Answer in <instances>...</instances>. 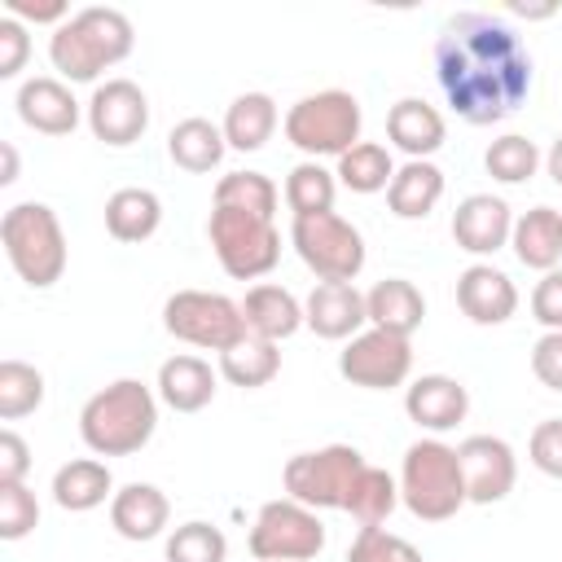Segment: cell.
I'll return each mask as SVG.
<instances>
[{
    "instance_id": "11",
    "label": "cell",
    "mask_w": 562,
    "mask_h": 562,
    "mask_svg": "<svg viewBox=\"0 0 562 562\" xmlns=\"http://www.w3.org/2000/svg\"><path fill=\"white\" fill-rule=\"evenodd\" d=\"M246 544L255 562H312L325 549V522L316 509L281 496V501L259 505Z\"/></svg>"
},
{
    "instance_id": "31",
    "label": "cell",
    "mask_w": 562,
    "mask_h": 562,
    "mask_svg": "<svg viewBox=\"0 0 562 562\" xmlns=\"http://www.w3.org/2000/svg\"><path fill=\"white\" fill-rule=\"evenodd\" d=\"M277 373H281V342H268V338L246 334L241 342H233L228 351H220V378H224L228 386L259 391V386H268Z\"/></svg>"
},
{
    "instance_id": "5",
    "label": "cell",
    "mask_w": 562,
    "mask_h": 562,
    "mask_svg": "<svg viewBox=\"0 0 562 562\" xmlns=\"http://www.w3.org/2000/svg\"><path fill=\"white\" fill-rule=\"evenodd\" d=\"M0 246L31 290L57 285L66 272V233L48 202H13L0 220Z\"/></svg>"
},
{
    "instance_id": "36",
    "label": "cell",
    "mask_w": 562,
    "mask_h": 562,
    "mask_svg": "<svg viewBox=\"0 0 562 562\" xmlns=\"http://www.w3.org/2000/svg\"><path fill=\"white\" fill-rule=\"evenodd\" d=\"M277 184L263 171H224L215 180V206H233V211H250L272 220L277 215Z\"/></svg>"
},
{
    "instance_id": "12",
    "label": "cell",
    "mask_w": 562,
    "mask_h": 562,
    "mask_svg": "<svg viewBox=\"0 0 562 562\" xmlns=\"http://www.w3.org/2000/svg\"><path fill=\"white\" fill-rule=\"evenodd\" d=\"M338 373L351 382V386H364V391H391V386H404L408 373H413V342L400 338V334H386V329H360L356 338L342 342L338 351Z\"/></svg>"
},
{
    "instance_id": "26",
    "label": "cell",
    "mask_w": 562,
    "mask_h": 562,
    "mask_svg": "<svg viewBox=\"0 0 562 562\" xmlns=\"http://www.w3.org/2000/svg\"><path fill=\"white\" fill-rule=\"evenodd\" d=\"M48 492L66 514H88V509L114 501V474L101 457H75L66 465H57Z\"/></svg>"
},
{
    "instance_id": "48",
    "label": "cell",
    "mask_w": 562,
    "mask_h": 562,
    "mask_svg": "<svg viewBox=\"0 0 562 562\" xmlns=\"http://www.w3.org/2000/svg\"><path fill=\"white\" fill-rule=\"evenodd\" d=\"M0 154H4V171H0V184H13V180H18V149H13V145H0Z\"/></svg>"
},
{
    "instance_id": "33",
    "label": "cell",
    "mask_w": 562,
    "mask_h": 562,
    "mask_svg": "<svg viewBox=\"0 0 562 562\" xmlns=\"http://www.w3.org/2000/svg\"><path fill=\"white\" fill-rule=\"evenodd\" d=\"M334 176H338V184L351 189V193H382V189H391V180H395V158H391L386 145L360 140V145H351V149L338 158Z\"/></svg>"
},
{
    "instance_id": "28",
    "label": "cell",
    "mask_w": 562,
    "mask_h": 562,
    "mask_svg": "<svg viewBox=\"0 0 562 562\" xmlns=\"http://www.w3.org/2000/svg\"><path fill=\"white\" fill-rule=\"evenodd\" d=\"M443 198V171L430 158H408L395 167V180L386 189V206L395 220H426Z\"/></svg>"
},
{
    "instance_id": "9",
    "label": "cell",
    "mask_w": 562,
    "mask_h": 562,
    "mask_svg": "<svg viewBox=\"0 0 562 562\" xmlns=\"http://www.w3.org/2000/svg\"><path fill=\"white\" fill-rule=\"evenodd\" d=\"M162 329L176 342L202 347V351H228L246 338L241 303H233L220 290H176L162 303Z\"/></svg>"
},
{
    "instance_id": "46",
    "label": "cell",
    "mask_w": 562,
    "mask_h": 562,
    "mask_svg": "<svg viewBox=\"0 0 562 562\" xmlns=\"http://www.w3.org/2000/svg\"><path fill=\"white\" fill-rule=\"evenodd\" d=\"M4 9H9V18H18L22 26H26V22H35V26L44 22V26H53V31H57V26L70 18L66 0H9Z\"/></svg>"
},
{
    "instance_id": "3",
    "label": "cell",
    "mask_w": 562,
    "mask_h": 562,
    "mask_svg": "<svg viewBox=\"0 0 562 562\" xmlns=\"http://www.w3.org/2000/svg\"><path fill=\"white\" fill-rule=\"evenodd\" d=\"M136 44L132 18L110 4H88L70 13L53 35H48V61L57 79L66 83H92L101 70L119 66Z\"/></svg>"
},
{
    "instance_id": "37",
    "label": "cell",
    "mask_w": 562,
    "mask_h": 562,
    "mask_svg": "<svg viewBox=\"0 0 562 562\" xmlns=\"http://www.w3.org/2000/svg\"><path fill=\"white\" fill-rule=\"evenodd\" d=\"M44 404V373L26 360H0V422H18Z\"/></svg>"
},
{
    "instance_id": "24",
    "label": "cell",
    "mask_w": 562,
    "mask_h": 562,
    "mask_svg": "<svg viewBox=\"0 0 562 562\" xmlns=\"http://www.w3.org/2000/svg\"><path fill=\"white\" fill-rule=\"evenodd\" d=\"M241 321H246V334L268 338V342H285L290 334L303 329V303L285 285L259 281L241 299Z\"/></svg>"
},
{
    "instance_id": "1",
    "label": "cell",
    "mask_w": 562,
    "mask_h": 562,
    "mask_svg": "<svg viewBox=\"0 0 562 562\" xmlns=\"http://www.w3.org/2000/svg\"><path fill=\"white\" fill-rule=\"evenodd\" d=\"M435 79L452 114L470 127L509 119L531 92V53L492 13H457L435 40Z\"/></svg>"
},
{
    "instance_id": "7",
    "label": "cell",
    "mask_w": 562,
    "mask_h": 562,
    "mask_svg": "<svg viewBox=\"0 0 562 562\" xmlns=\"http://www.w3.org/2000/svg\"><path fill=\"white\" fill-rule=\"evenodd\" d=\"M206 237H211V250H215L220 268L233 281H259L281 263L277 220H263V215H250V211H233V206H211Z\"/></svg>"
},
{
    "instance_id": "6",
    "label": "cell",
    "mask_w": 562,
    "mask_h": 562,
    "mask_svg": "<svg viewBox=\"0 0 562 562\" xmlns=\"http://www.w3.org/2000/svg\"><path fill=\"white\" fill-rule=\"evenodd\" d=\"M360 123H364L360 101H356L351 92H342V88L307 92V97H299V101L285 110V119H281L285 140H290L299 154L316 158V162H321V158H342L351 145H360Z\"/></svg>"
},
{
    "instance_id": "25",
    "label": "cell",
    "mask_w": 562,
    "mask_h": 562,
    "mask_svg": "<svg viewBox=\"0 0 562 562\" xmlns=\"http://www.w3.org/2000/svg\"><path fill=\"white\" fill-rule=\"evenodd\" d=\"M509 250L522 268L531 272H553L562 263V211L553 206H531L514 215V237Z\"/></svg>"
},
{
    "instance_id": "42",
    "label": "cell",
    "mask_w": 562,
    "mask_h": 562,
    "mask_svg": "<svg viewBox=\"0 0 562 562\" xmlns=\"http://www.w3.org/2000/svg\"><path fill=\"white\" fill-rule=\"evenodd\" d=\"M31 57V35L18 18H0V79H18Z\"/></svg>"
},
{
    "instance_id": "39",
    "label": "cell",
    "mask_w": 562,
    "mask_h": 562,
    "mask_svg": "<svg viewBox=\"0 0 562 562\" xmlns=\"http://www.w3.org/2000/svg\"><path fill=\"white\" fill-rule=\"evenodd\" d=\"M347 562H426L417 544L386 527H360L347 544Z\"/></svg>"
},
{
    "instance_id": "8",
    "label": "cell",
    "mask_w": 562,
    "mask_h": 562,
    "mask_svg": "<svg viewBox=\"0 0 562 562\" xmlns=\"http://www.w3.org/2000/svg\"><path fill=\"white\" fill-rule=\"evenodd\" d=\"M364 452L351 443H325L316 452H294L281 470V487L290 501L307 509H347L351 487L364 470Z\"/></svg>"
},
{
    "instance_id": "47",
    "label": "cell",
    "mask_w": 562,
    "mask_h": 562,
    "mask_svg": "<svg viewBox=\"0 0 562 562\" xmlns=\"http://www.w3.org/2000/svg\"><path fill=\"white\" fill-rule=\"evenodd\" d=\"M544 171H549L553 184H562V132L553 136V145H549V154H544Z\"/></svg>"
},
{
    "instance_id": "30",
    "label": "cell",
    "mask_w": 562,
    "mask_h": 562,
    "mask_svg": "<svg viewBox=\"0 0 562 562\" xmlns=\"http://www.w3.org/2000/svg\"><path fill=\"white\" fill-rule=\"evenodd\" d=\"M277 101L268 97V92H241V97H233L228 101V110H224V140H228V149H237V154H255V149H263L268 140H272V132H277Z\"/></svg>"
},
{
    "instance_id": "41",
    "label": "cell",
    "mask_w": 562,
    "mask_h": 562,
    "mask_svg": "<svg viewBox=\"0 0 562 562\" xmlns=\"http://www.w3.org/2000/svg\"><path fill=\"white\" fill-rule=\"evenodd\" d=\"M527 461L549 474V479H562V417H544L536 422L531 439H527Z\"/></svg>"
},
{
    "instance_id": "29",
    "label": "cell",
    "mask_w": 562,
    "mask_h": 562,
    "mask_svg": "<svg viewBox=\"0 0 562 562\" xmlns=\"http://www.w3.org/2000/svg\"><path fill=\"white\" fill-rule=\"evenodd\" d=\"M162 224V202L154 189H140V184H127V189H114L105 198V233L114 241H149Z\"/></svg>"
},
{
    "instance_id": "32",
    "label": "cell",
    "mask_w": 562,
    "mask_h": 562,
    "mask_svg": "<svg viewBox=\"0 0 562 562\" xmlns=\"http://www.w3.org/2000/svg\"><path fill=\"white\" fill-rule=\"evenodd\" d=\"M334 198H338V176L325 162L303 158V162L290 167V176H285V206H290L294 220L334 211Z\"/></svg>"
},
{
    "instance_id": "15",
    "label": "cell",
    "mask_w": 562,
    "mask_h": 562,
    "mask_svg": "<svg viewBox=\"0 0 562 562\" xmlns=\"http://www.w3.org/2000/svg\"><path fill=\"white\" fill-rule=\"evenodd\" d=\"M18 119L31 127V132H44V136H70L83 119V105L75 101L70 83L57 79V75H31L18 83Z\"/></svg>"
},
{
    "instance_id": "2",
    "label": "cell",
    "mask_w": 562,
    "mask_h": 562,
    "mask_svg": "<svg viewBox=\"0 0 562 562\" xmlns=\"http://www.w3.org/2000/svg\"><path fill=\"white\" fill-rule=\"evenodd\" d=\"M158 430V391L140 378H114L79 408V439L92 457H132Z\"/></svg>"
},
{
    "instance_id": "13",
    "label": "cell",
    "mask_w": 562,
    "mask_h": 562,
    "mask_svg": "<svg viewBox=\"0 0 562 562\" xmlns=\"http://www.w3.org/2000/svg\"><path fill=\"white\" fill-rule=\"evenodd\" d=\"M83 119H88V132L101 140V145H136L149 127V97L140 83L132 79H105L92 88L88 105H83Z\"/></svg>"
},
{
    "instance_id": "16",
    "label": "cell",
    "mask_w": 562,
    "mask_h": 562,
    "mask_svg": "<svg viewBox=\"0 0 562 562\" xmlns=\"http://www.w3.org/2000/svg\"><path fill=\"white\" fill-rule=\"evenodd\" d=\"M509 237H514V211H509L505 198L470 193V198L457 202V211H452V241H457V250L483 259V255L505 250Z\"/></svg>"
},
{
    "instance_id": "14",
    "label": "cell",
    "mask_w": 562,
    "mask_h": 562,
    "mask_svg": "<svg viewBox=\"0 0 562 562\" xmlns=\"http://www.w3.org/2000/svg\"><path fill=\"white\" fill-rule=\"evenodd\" d=\"M470 505H501L518 483V457L501 435H470L457 443Z\"/></svg>"
},
{
    "instance_id": "20",
    "label": "cell",
    "mask_w": 562,
    "mask_h": 562,
    "mask_svg": "<svg viewBox=\"0 0 562 562\" xmlns=\"http://www.w3.org/2000/svg\"><path fill=\"white\" fill-rule=\"evenodd\" d=\"M386 140H391L400 154H408V158H430V154H439L443 140H448V123H443V114H439L430 101H422V97H400V101L386 110Z\"/></svg>"
},
{
    "instance_id": "43",
    "label": "cell",
    "mask_w": 562,
    "mask_h": 562,
    "mask_svg": "<svg viewBox=\"0 0 562 562\" xmlns=\"http://www.w3.org/2000/svg\"><path fill=\"white\" fill-rule=\"evenodd\" d=\"M531 373L540 386L562 391V329H544L531 347Z\"/></svg>"
},
{
    "instance_id": "45",
    "label": "cell",
    "mask_w": 562,
    "mask_h": 562,
    "mask_svg": "<svg viewBox=\"0 0 562 562\" xmlns=\"http://www.w3.org/2000/svg\"><path fill=\"white\" fill-rule=\"evenodd\" d=\"M31 474V448L18 430H0V483H26Z\"/></svg>"
},
{
    "instance_id": "19",
    "label": "cell",
    "mask_w": 562,
    "mask_h": 562,
    "mask_svg": "<svg viewBox=\"0 0 562 562\" xmlns=\"http://www.w3.org/2000/svg\"><path fill=\"white\" fill-rule=\"evenodd\" d=\"M404 413L408 422H417L422 430L430 435H443V430H457L470 413V391L461 378H448V373H422L404 386Z\"/></svg>"
},
{
    "instance_id": "22",
    "label": "cell",
    "mask_w": 562,
    "mask_h": 562,
    "mask_svg": "<svg viewBox=\"0 0 562 562\" xmlns=\"http://www.w3.org/2000/svg\"><path fill=\"white\" fill-rule=\"evenodd\" d=\"M364 312H369L373 329L413 338L422 329V321H426V299L408 277H382V281H373L364 290Z\"/></svg>"
},
{
    "instance_id": "40",
    "label": "cell",
    "mask_w": 562,
    "mask_h": 562,
    "mask_svg": "<svg viewBox=\"0 0 562 562\" xmlns=\"http://www.w3.org/2000/svg\"><path fill=\"white\" fill-rule=\"evenodd\" d=\"M40 527V501L26 483H0V540H22Z\"/></svg>"
},
{
    "instance_id": "18",
    "label": "cell",
    "mask_w": 562,
    "mask_h": 562,
    "mask_svg": "<svg viewBox=\"0 0 562 562\" xmlns=\"http://www.w3.org/2000/svg\"><path fill=\"white\" fill-rule=\"evenodd\" d=\"M303 325L316 338L329 342H347L360 329H369V312H364V294L356 290V281H316L312 294L303 299Z\"/></svg>"
},
{
    "instance_id": "38",
    "label": "cell",
    "mask_w": 562,
    "mask_h": 562,
    "mask_svg": "<svg viewBox=\"0 0 562 562\" xmlns=\"http://www.w3.org/2000/svg\"><path fill=\"white\" fill-rule=\"evenodd\" d=\"M167 562H224L228 558V540L215 522L206 518H189L180 527H171L167 544H162Z\"/></svg>"
},
{
    "instance_id": "10",
    "label": "cell",
    "mask_w": 562,
    "mask_h": 562,
    "mask_svg": "<svg viewBox=\"0 0 562 562\" xmlns=\"http://www.w3.org/2000/svg\"><path fill=\"white\" fill-rule=\"evenodd\" d=\"M290 246L316 281H356L364 268V237L338 211L290 220Z\"/></svg>"
},
{
    "instance_id": "17",
    "label": "cell",
    "mask_w": 562,
    "mask_h": 562,
    "mask_svg": "<svg viewBox=\"0 0 562 562\" xmlns=\"http://www.w3.org/2000/svg\"><path fill=\"white\" fill-rule=\"evenodd\" d=\"M457 307H461L465 321H474L483 329L505 325L518 312V285L509 281V272L479 259V263L457 272Z\"/></svg>"
},
{
    "instance_id": "4",
    "label": "cell",
    "mask_w": 562,
    "mask_h": 562,
    "mask_svg": "<svg viewBox=\"0 0 562 562\" xmlns=\"http://www.w3.org/2000/svg\"><path fill=\"white\" fill-rule=\"evenodd\" d=\"M400 505L422 522H448V518H457L461 505H470L465 479H461V457L452 443L430 435V439H417L404 448Z\"/></svg>"
},
{
    "instance_id": "21",
    "label": "cell",
    "mask_w": 562,
    "mask_h": 562,
    "mask_svg": "<svg viewBox=\"0 0 562 562\" xmlns=\"http://www.w3.org/2000/svg\"><path fill=\"white\" fill-rule=\"evenodd\" d=\"M167 518H171V501L154 483H123L110 501V527L132 544H145V540L162 536Z\"/></svg>"
},
{
    "instance_id": "44",
    "label": "cell",
    "mask_w": 562,
    "mask_h": 562,
    "mask_svg": "<svg viewBox=\"0 0 562 562\" xmlns=\"http://www.w3.org/2000/svg\"><path fill=\"white\" fill-rule=\"evenodd\" d=\"M531 316L544 329H562V268L540 272L536 290H531Z\"/></svg>"
},
{
    "instance_id": "34",
    "label": "cell",
    "mask_w": 562,
    "mask_h": 562,
    "mask_svg": "<svg viewBox=\"0 0 562 562\" xmlns=\"http://www.w3.org/2000/svg\"><path fill=\"white\" fill-rule=\"evenodd\" d=\"M540 162H544V154H540L536 140L522 136V132H505V136H496V140L483 149V167H487V176L501 180V184H527Z\"/></svg>"
},
{
    "instance_id": "23",
    "label": "cell",
    "mask_w": 562,
    "mask_h": 562,
    "mask_svg": "<svg viewBox=\"0 0 562 562\" xmlns=\"http://www.w3.org/2000/svg\"><path fill=\"white\" fill-rule=\"evenodd\" d=\"M215 382H220V369H211L202 356H167L158 364V400L176 413H202L211 400H215Z\"/></svg>"
},
{
    "instance_id": "35",
    "label": "cell",
    "mask_w": 562,
    "mask_h": 562,
    "mask_svg": "<svg viewBox=\"0 0 562 562\" xmlns=\"http://www.w3.org/2000/svg\"><path fill=\"white\" fill-rule=\"evenodd\" d=\"M400 505V479H391L386 470L378 465H364L356 487H351V501H347V514L360 522V527H382Z\"/></svg>"
},
{
    "instance_id": "27",
    "label": "cell",
    "mask_w": 562,
    "mask_h": 562,
    "mask_svg": "<svg viewBox=\"0 0 562 562\" xmlns=\"http://www.w3.org/2000/svg\"><path fill=\"white\" fill-rule=\"evenodd\" d=\"M228 154V140H224V127L193 114V119H180L171 132H167V158L180 167V171H193V176H206L224 162Z\"/></svg>"
}]
</instances>
